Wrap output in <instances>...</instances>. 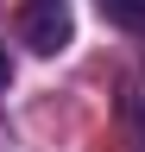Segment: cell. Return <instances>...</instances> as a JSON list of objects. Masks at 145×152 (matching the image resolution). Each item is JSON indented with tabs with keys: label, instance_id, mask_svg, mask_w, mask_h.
<instances>
[{
	"label": "cell",
	"instance_id": "3",
	"mask_svg": "<svg viewBox=\"0 0 145 152\" xmlns=\"http://www.w3.org/2000/svg\"><path fill=\"white\" fill-rule=\"evenodd\" d=\"M120 108H126V127H133V152H145V95H139V89H126V102H120Z\"/></svg>",
	"mask_w": 145,
	"mask_h": 152
},
{
	"label": "cell",
	"instance_id": "4",
	"mask_svg": "<svg viewBox=\"0 0 145 152\" xmlns=\"http://www.w3.org/2000/svg\"><path fill=\"white\" fill-rule=\"evenodd\" d=\"M6 83H13V64H6V45H0V95H6Z\"/></svg>",
	"mask_w": 145,
	"mask_h": 152
},
{
	"label": "cell",
	"instance_id": "1",
	"mask_svg": "<svg viewBox=\"0 0 145 152\" xmlns=\"http://www.w3.org/2000/svg\"><path fill=\"white\" fill-rule=\"evenodd\" d=\"M19 38L38 57H57L69 38H76V13H69V0H25L19 7Z\"/></svg>",
	"mask_w": 145,
	"mask_h": 152
},
{
	"label": "cell",
	"instance_id": "2",
	"mask_svg": "<svg viewBox=\"0 0 145 152\" xmlns=\"http://www.w3.org/2000/svg\"><path fill=\"white\" fill-rule=\"evenodd\" d=\"M101 19L133 32V38H145V0H101Z\"/></svg>",
	"mask_w": 145,
	"mask_h": 152
}]
</instances>
